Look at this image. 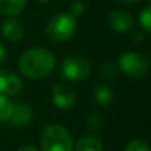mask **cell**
<instances>
[{
	"label": "cell",
	"instance_id": "24",
	"mask_svg": "<svg viewBox=\"0 0 151 151\" xmlns=\"http://www.w3.org/2000/svg\"><path fill=\"white\" fill-rule=\"evenodd\" d=\"M35 1H37V3H41V4H44V3H48V1H50V0H35Z\"/></svg>",
	"mask_w": 151,
	"mask_h": 151
},
{
	"label": "cell",
	"instance_id": "1",
	"mask_svg": "<svg viewBox=\"0 0 151 151\" xmlns=\"http://www.w3.org/2000/svg\"><path fill=\"white\" fill-rule=\"evenodd\" d=\"M56 66V58L50 50L41 47L29 48L19 60V69L25 77L41 80L48 77Z\"/></svg>",
	"mask_w": 151,
	"mask_h": 151
},
{
	"label": "cell",
	"instance_id": "12",
	"mask_svg": "<svg viewBox=\"0 0 151 151\" xmlns=\"http://www.w3.org/2000/svg\"><path fill=\"white\" fill-rule=\"evenodd\" d=\"M74 151H104V145L98 137L88 134L77 141Z\"/></svg>",
	"mask_w": 151,
	"mask_h": 151
},
{
	"label": "cell",
	"instance_id": "8",
	"mask_svg": "<svg viewBox=\"0 0 151 151\" xmlns=\"http://www.w3.org/2000/svg\"><path fill=\"white\" fill-rule=\"evenodd\" d=\"M52 99L58 109H70L76 104V93L65 83H57L52 91Z\"/></svg>",
	"mask_w": 151,
	"mask_h": 151
},
{
	"label": "cell",
	"instance_id": "3",
	"mask_svg": "<svg viewBox=\"0 0 151 151\" xmlns=\"http://www.w3.org/2000/svg\"><path fill=\"white\" fill-rule=\"evenodd\" d=\"M77 32V19L68 12L58 13L48 21L45 33L53 42H64L72 39Z\"/></svg>",
	"mask_w": 151,
	"mask_h": 151
},
{
	"label": "cell",
	"instance_id": "9",
	"mask_svg": "<svg viewBox=\"0 0 151 151\" xmlns=\"http://www.w3.org/2000/svg\"><path fill=\"white\" fill-rule=\"evenodd\" d=\"M33 118V111L29 105L24 104V102H16L15 107H13L12 117L9 118L8 122L15 127H21V126L28 125Z\"/></svg>",
	"mask_w": 151,
	"mask_h": 151
},
{
	"label": "cell",
	"instance_id": "23",
	"mask_svg": "<svg viewBox=\"0 0 151 151\" xmlns=\"http://www.w3.org/2000/svg\"><path fill=\"white\" fill-rule=\"evenodd\" d=\"M119 1L125 3V4H134V3H137L138 0H119Z\"/></svg>",
	"mask_w": 151,
	"mask_h": 151
},
{
	"label": "cell",
	"instance_id": "16",
	"mask_svg": "<svg viewBox=\"0 0 151 151\" xmlns=\"http://www.w3.org/2000/svg\"><path fill=\"white\" fill-rule=\"evenodd\" d=\"M118 73V69L114 64H110V63H106L99 68V76H101L104 80L109 81V80H113V78L117 76Z\"/></svg>",
	"mask_w": 151,
	"mask_h": 151
},
{
	"label": "cell",
	"instance_id": "10",
	"mask_svg": "<svg viewBox=\"0 0 151 151\" xmlns=\"http://www.w3.org/2000/svg\"><path fill=\"white\" fill-rule=\"evenodd\" d=\"M1 33L8 41L16 42L23 37L24 35V25L19 19L9 17L1 25Z\"/></svg>",
	"mask_w": 151,
	"mask_h": 151
},
{
	"label": "cell",
	"instance_id": "14",
	"mask_svg": "<svg viewBox=\"0 0 151 151\" xmlns=\"http://www.w3.org/2000/svg\"><path fill=\"white\" fill-rule=\"evenodd\" d=\"M13 107L15 104L12 102V99L8 96L0 94V123L9 121V118L12 117Z\"/></svg>",
	"mask_w": 151,
	"mask_h": 151
},
{
	"label": "cell",
	"instance_id": "18",
	"mask_svg": "<svg viewBox=\"0 0 151 151\" xmlns=\"http://www.w3.org/2000/svg\"><path fill=\"white\" fill-rule=\"evenodd\" d=\"M125 151H151L150 146L142 139H134L126 146Z\"/></svg>",
	"mask_w": 151,
	"mask_h": 151
},
{
	"label": "cell",
	"instance_id": "20",
	"mask_svg": "<svg viewBox=\"0 0 151 151\" xmlns=\"http://www.w3.org/2000/svg\"><path fill=\"white\" fill-rule=\"evenodd\" d=\"M5 60H7V49H5V47L0 42V65L4 64Z\"/></svg>",
	"mask_w": 151,
	"mask_h": 151
},
{
	"label": "cell",
	"instance_id": "7",
	"mask_svg": "<svg viewBox=\"0 0 151 151\" xmlns=\"http://www.w3.org/2000/svg\"><path fill=\"white\" fill-rule=\"evenodd\" d=\"M23 89V81L17 74L7 69H0V94L16 96Z\"/></svg>",
	"mask_w": 151,
	"mask_h": 151
},
{
	"label": "cell",
	"instance_id": "21",
	"mask_svg": "<svg viewBox=\"0 0 151 151\" xmlns=\"http://www.w3.org/2000/svg\"><path fill=\"white\" fill-rule=\"evenodd\" d=\"M133 37H134V40H135L137 42H142L145 40V33L143 32H141V31H138V32H135V33L133 35Z\"/></svg>",
	"mask_w": 151,
	"mask_h": 151
},
{
	"label": "cell",
	"instance_id": "25",
	"mask_svg": "<svg viewBox=\"0 0 151 151\" xmlns=\"http://www.w3.org/2000/svg\"><path fill=\"white\" fill-rule=\"evenodd\" d=\"M147 1H151V0H147Z\"/></svg>",
	"mask_w": 151,
	"mask_h": 151
},
{
	"label": "cell",
	"instance_id": "13",
	"mask_svg": "<svg viewBox=\"0 0 151 151\" xmlns=\"http://www.w3.org/2000/svg\"><path fill=\"white\" fill-rule=\"evenodd\" d=\"M25 8V0H0V13L4 16H17Z\"/></svg>",
	"mask_w": 151,
	"mask_h": 151
},
{
	"label": "cell",
	"instance_id": "2",
	"mask_svg": "<svg viewBox=\"0 0 151 151\" xmlns=\"http://www.w3.org/2000/svg\"><path fill=\"white\" fill-rule=\"evenodd\" d=\"M40 145L42 151H72L73 138L64 126L49 125L42 130Z\"/></svg>",
	"mask_w": 151,
	"mask_h": 151
},
{
	"label": "cell",
	"instance_id": "11",
	"mask_svg": "<svg viewBox=\"0 0 151 151\" xmlns=\"http://www.w3.org/2000/svg\"><path fill=\"white\" fill-rule=\"evenodd\" d=\"M93 98L94 102L99 106H109L114 101V93L107 85L97 83L93 89Z\"/></svg>",
	"mask_w": 151,
	"mask_h": 151
},
{
	"label": "cell",
	"instance_id": "19",
	"mask_svg": "<svg viewBox=\"0 0 151 151\" xmlns=\"http://www.w3.org/2000/svg\"><path fill=\"white\" fill-rule=\"evenodd\" d=\"M83 11H85V5H83V3L78 1V0H74V1L70 4V7H69L68 13L77 19V17H80V16L82 15Z\"/></svg>",
	"mask_w": 151,
	"mask_h": 151
},
{
	"label": "cell",
	"instance_id": "15",
	"mask_svg": "<svg viewBox=\"0 0 151 151\" xmlns=\"http://www.w3.org/2000/svg\"><path fill=\"white\" fill-rule=\"evenodd\" d=\"M139 24L146 32L151 33V5H147L139 13Z\"/></svg>",
	"mask_w": 151,
	"mask_h": 151
},
{
	"label": "cell",
	"instance_id": "17",
	"mask_svg": "<svg viewBox=\"0 0 151 151\" xmlns=\"http://www.w3.org/2000/svg\"><path fill=\"white\" fill-rule=\"evenodd\" d=\"M104 123V118L99 114H90L86 119V127L89 131H98L102 127Z\"/></svg>",
	"mask_w": 151,
	"mask_h": 151
},
{
	"label": "cell",
	"instance_id": "5",
	"mask_svg": "<svg viewBox=\"0 0 151 151\" xmlns=\"http://www.w3.org/2000/svg\"><path fill=\"white\" fill-rule=\"evenodd\" d=\"M91 72L90 63L82 56H69L63 61L61 73L64 78L72 82H80L88 78Z\"/></svg>",
	"mask_w": 151,
	"mask_h": 151
},
{
	"label": "cell",
	"instance_id": "6",
	"mask_svg": "<svg viewBox=\"0 0 151 151\" xmlns=\"http://www.w3.org/2000/svg\"><path fill=\"white\" fill-rule=\"evenodd\" d=\"M107 25L117 33H127L134 28V17L123 9H114L107 15Z\"/></svg>",
	"mask_w": 151,
	"mask_h": 151
},
{
	"label": "cell",
	"instance_id": "4",
	"mask_svg": "<svg viewBox=\"0 0 151 151\" xmlns=\"http://www.w3.org/2000/svg\"><path fill=\"white\" fill-rule=\"evenodd\" d=\"M118 68L131 78H142L150 69L149 60L138 52H126L118 60Z\"/></svg>",
	"mask_w": 151,
	"mask_h": 151
},
{
	"label": "cell",
	"instance_id": "22",
	"mask_svg": "<svg viewBox=\"0 0 151 151\" xmlns=\"http://www.w3.org/2000/svg\"><path fill=\"white\" fill-rule=\"evenodd\" d=\"M16 151H39L36 147L31 146V145H24V146H20Z\"/></svg>",
	"mask_w": 151,
	"mask_h": 151
}]
</instances>
